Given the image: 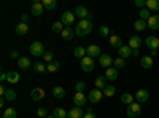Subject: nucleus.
I'll use <instances>...</instances> for the list:
<instances>
[{"instance_id":"1","label":"nucleus","mask_w":159,"mask_h":118,"mask_svg":"<svg viewBox=\"0 0 159 118\" xmlns=\"http://www.w3.org/2000/svg\"><path fill=\"white\" fill-rule=\"evenodd\" d=\"M91 32H92V21H89V19H83L75 26V34L78 37H86Z\"/></svg>"},{"instance_id":"2","label":"nucleus","mask_w":159,"mask_h":118,"mask_svg":"<svg viewBox=\"0 0 159 118\" xmlns=\"http://www.w3.org/2000/svg\"><path fill=\"white\" fill-rule=\"evenodd\" d=\"M29 51H30V54H32V56L38 58V56H43L46 50H45V46H43V43H42V42H32V43H30Z\"/></svg>"},{"instance_id":"3","label":"nucleus","mask_w":159,"mask_h":118,"mask_svg":"<svg viewBox=\"0 0 159 118\" xmlns=\"http://www.w3.org/2000/svg\"><path fill=\"white\" fill-rule=\"evenodd\" d=\"M126 113H127V116H129V118H137V116L142 113V106H140L139 102L130 104V106H127Z\"/></svg>"},{"instance_id":"4","label":"nucleus","mask_w":159,"mask_h":118,"mask_svg":"<svg viewBox=\"0 0 159 118\" xmlns=\"http://www.w3.org/2000/svg\"><path fill=\"white\" fill-rule=\"evenodd\" d=\"M76 16H75V13L73 11H64L62 13V16H61V22L64 26H67V27H70V26H73Z\"/></svg>"},{"instance_id":"5","label":"nucleus","mask_w":159,"mask_h":118,"mask_svg":"<svg viewBox=\"0 0 159 118\" xmlns=\"http://www.w3.org/2000/svg\"><path fill=\"white\" fill-rule=\"evenodd\" d=\"M80 65H81L83 72H92V70H94V59L86 56V58H83L81 61H80Z\"/></svg>"},{"instance_id":"6","label":"nucleus","mask_w":159,"mask_h":118,"mask_svg":"<svg viewBox=\"0 0 159 118\" xmlns=\"http://www.w3.org/2000/svg\"><path fill=\"white\" fill-rule=\"evenodd\" d=\"M102 97H103V93L100 89H91L89 91V94H88V99H89V102L91 104H99L100 101H102Z\"/></svg>"},{"instance_id":"7","label":"nucleus","mask_w":159,"mask_h":118,"mask_svg":"<svg viewBox=\"0 0 159 118\" xmlns=\"http://www.w3.org/2000/svg\"><path fill=\"white\" fill-rule=\"evenodd\" d=\"M113 62H115V59L110 54H107V53H102L100 58H99V64L102 65V67H105V69L113 67Z\"/></svg>"},{"instance_id":"8","label":"nucleus","mask_w":159,"mask_h":118,"mask_svg":"<svg viewBox=\"0 0 159 118\" xmlns=\"http://www.w3.org/2000/svg\"><path fill=\"white\" fill-rule=\"evenodd\" d=\"M145 45H147L151 51H157L159 50V38L154 37V35H150L145 38Z\"/></svg>"},{"instance_id":"9","label":"nucleus","mask_w":159,"mask_h":118,"mask_svg":"<svg viewBox=\"0 0 159 118\" xmlns=\"http://www.w3.org/2000/svg\"><path fill=\"white\" fill-rule=\"evenodd\" d=\"M100 46H97V45H89L88 48H86V56H89V58H92V59H94V58H100Z\"/></svg>"},{"instance_id":"10","label":"nucleus","mask_w":159,"mask_h":118,"mask_svg":"<svg viewBox=\"0 0 159 118\" xmlns=\"http://www.w3.org/2000/svg\"><path fill=\"white\" fill-rule=\"evenodd\" d=\"M45 96H46V93H45L43 88H34V89L30 91V97H32V101H35V102L42 101Z\"/></svg>"},{"instance_id":"11","label":"nucleus","mask_w":159,"mask_h":118,"mask_svg":"<svg viewBox=\"0 0 159 118\" xmlns=\"http://www.w3.org/2000/svg\"><path fill=\"white\" fill-rule=\"evenodd\" d=\"M30 11L34 16H42L43 11H45V7H43V2H34L30 5Z\"/></svg>"},{"instance_id":"12","label":"nucleus","mask_w":159,"mask_h":118,"mask_svg":"<svg viewBox=\"0 0 159 118\" xmlns=\"http://www.w3.org/2000/svg\"><path fill=\"white\" fill-rule=\"evenodd\" d=\"M73 13H75V16H76V18H80L81 21L89 18V11H88V10H86V7H83V5H78V7L75 8V11H73Z\"/></svg>"},{"instance_id":"13","label":"nucleus","mask_w":159,"mask_h":118,"mask_svg":"<svg viewBox=\"0 0 159 118\" xmlns=\"http://www.w3.org/2000/svg\"><path fill=\"white\" fill-rule=\"evenodd\" d=\"M134 96H135V99H137L139 104H142V102H148V99H150V93H148L147 89H137V93H135Z\"/></svg>"},{"instance_id":"14","label":"nucleus","mask_w":159,"mask_h":118,"mask_svg":"<svg viewBox=\"0 0 159 118\" xmlns=\"http://www.w3.org/2000/svg\"><path fill=\"white\" fill-rule=\"evenodd\" d=\"M18 67H19L21 70H27V69L34 67V65H32V62H30V59H29V58L21 56V58L18 59Z\"/></svg>"},{"instance_id":"15","label":"nucleus","mask_w":159,"mask_h":118,"mask_svg":"<svg viewBox=\"0 0 159 118\" xmlns=\"http://www.w3.org/2000/svg\"><path fill=\"white\" fill-rule=\"evenodd\" d=\"M147 26L151 29V31H157L159 29V15H151V18L147 21Z\"/></svg>"},{"instance_id":"16","label":"nucleus","mask_w":159,"mask_h":118,"mask_svg":"<svg viewBox=\"0 0 159 118\" xmlns=\"http://www.w3.org/2000/svg\"><path fill=\"white\" fill-rule=\"evenodd\" d=\"M118 54H119V58L126 59V58L132 56V48H130L129 45H123V46H119V48H118Z\"/></svg>"},{"instance_id":"17","label":"nucleus","mask_w":159,"mask_h":118,"mask_svg":"<svg viewBox=\"0 0 159 118\" xmlns=\"http://www.w3.org/2000/svg\"><path fill=\"white\" fill-rule=\"evenodd\" d=\"M19 80H21L19 72H15V70L8 72V75H7V82H8L10 85H16V83H19Z\"/></svg>"},{"instance_id":"18","label":"nucleus","mask_w":159,"mask_h":118,"mask_svg":"<svg viewBox=\"0 0 159 118\" xmlns=\"http://www.w3.org/2000/svg\"><path fill=\"white\" fill-rule=\"evenodd\" d=\"M142 38L139 37V35H132L130 38H129V46L132 48V50H140V46H142Z\"/></svg>"},{"instance_id":"19","label":"nucleus","mask_w":159,"mask_h":118,"mask_svg":"<svg viewBox=\"0 0 159 118\" xmlns=\"http://www.w3.org/2000/svg\"><path fill=\"white\" fill-rule=\"evenodd\" d=\"M108 43H110V46H113V48H119V46H123V40H121V37L116 35V34H111V35H110Z\"/></svg>"},{"instance_id":"20","label":"nucleus","mask_w":159,"mask_h":118,"mask_svg":"<svg viewBox=\"0 0 159 118\" xmlns=\"http://www.w3.org/2000/svg\"><path fill=\"white\" fill-rule=\"evenodd\" d=\"M140 65L143 69H147V70L151 69L153 67V56H150V54L148 56H142L140 58Z\"/></svg>"},{"instance_id":"21","label":"nucleus","mask_w":159,"mask_h":118,"mask_svg":"<svg viewBox=\"0 0 159 118\" xmlns=\"http://www.w3.org/2000/svg\"><path fill=\"white\" fill-rule=\"evenodd\" d=\"M27 32H29V26H27V24H24V22H19L16 27H15V34L19 35V37H24Z\"/></svg>"},{"instance_id":"22","label":"nucleus","mask_w":159,"mask_h":118,"mask_svg":"<svg viewBox=\"0 0 159 118\" xmlns=\"http://www.w3.org/2000/svg\"><path fill=\"white\" fill-rule=\"evenodd\" d=\"M73 102H75V106L76 107H83L84 104H86V96L83 93H75L73 96Z\"/></svg>"},{"instance_id":"23","label":"nucleus","mask_w":159,"mask_h":118,"mask_svg":"<svg viewBox=\"0 0 159 118\" xmlns=\"http://www.w3.org/2000/svg\"><path fill=\"white\" fill-rule=\"evenodd\" d=\"M105 78H107V80H110V82L118 80V69H115V67L107 69V70H105Z\"/></svg>"},{"instance_id":"24","label":"nucleus","mask_w":159,"mask_h":118,"mask_svg":"<svg viewBox=\"0 0 159 118\" xmlns=\"http://www.w3.org/2000/svg\"><path fill=\"white\" fill-rule=\"evenodd\" d=\"M84 116V112H83V109L81 107H73L70 112H69V116L67 118H83Z\"/></svg>"},{"instance_id":"25","label":"nucleus","mask_w":159,"mask_h":118,"mask_svg":"<svg viewBox=\"0 0 159 118\" xmlns=\"http://www.w3.org/2000/svg\"><path fill=\"white\" fill-rule=\"evenodd\" d=\"M73 58H76V59H80V61H81L83 58H86V48L76 46V48L73 50Z\"/></svg>"},{"instance_id":"26","label":"nucleus","mask_w":159,"mask_h":118,"mask_svg":"<svg viewBox=\"0 0 159 118\" xmlns=\"http://www.w3.org/2000/svg\"><path fill=\"white\" fill-rule=\"evenodd\" d=\"M134 99H135V96L130 94V93H124L121 96V102L124 104V106H130V104H134Z\"/></svg>"},{"instance_id":"27","label":"nucleus","mask_w":159,"mask_h":118,"mask_svg":"<svg viewBox=\"0 0 159 118\" xmlns=\"http://www.w3.org/2000/svg\"><path fill=\"white\" fill-rule=\"evenodd\" d=\"M52 96H54L56 99H64V97H65V89H64L62 86L52 88Z\"/></svg>"},{"instance_id":"28","label":"nucleus","mask_w":159,"mask_h":118,"mask_svg":"<svg viewBox=\"0 0 159 118\" xmlns=\"http://www.w3.org/2000/svg\"><path fill=\"white\" fill-rule=\"evenodd\" d=\"M147 27H148V26H147V21H143V19H137V21L134 22V29H135L137 32H143Z\"/></svg>"},{"instance_id":"29","label":"nucleus","mask_w":159,"mask_h":118,"mask_svg":"<svg viewBox=\"0 0 159 118\" xmlns=\"http://www.w3.org/2000/svg\"><path fill=\"white\" fill-rule=\"evenodd\" d=\"M52 115H54L56 118H67L69 112H65V109H62V107H56L54 110H52Z\"/></svg>"},{"instance_id":"30","label":"nucleus","mask_w":159,"mask_h":118,"mask_svg":"<svg viewBox=\"0 0 159 118\" xmlns=\"http://www.w3.org/2000/svg\"><path fill=\"white\" fill-rule=\"evenodd\" d=\"M34 70L37 73H46L48 72V67H46V64H43V62H35L34 64Z\"/></svg>"},{"instance_id":"31","label":"nucleus","mask_w":159,"mask_h":118,"mask_svg":"<svg viewBox=\"0 0 159 118\" xmlns=\"http://www.w3.org/2000/svg\"><path fill=\"white\" fill-rule=\"evenodd\" d=\"M16 116H18V112H16V109H13V107L5 109L3 115H2V118H16Z\"/></svg>"},{"instance_id":"32","label":"nucleus","mask_w":159,"mask_h":118,"mask_svg":"<svg viewBox=\"0 0 159 118\" xmlns=\"http://www.w3.org/2000/svg\"><path fill=\"white\" fill-rule=\"evenodd\" d=\"M103 96H107V97H111V96H115V93H116V88L113 86V85H107L103 88Z\"/></svg>"},{"instance_id":"33","label":"nucleus","mask_w":159,"mask_h":118,"mask_svg":"<svg viewBox=\"0 0 159 118\" xmlns=\"http://www.w3.org/2000/svg\"><path fill=\"white\" fill-rule=\"evenodd\" d=\"M43 7H45V10L52 11V10H56L57 2H56V0H43Z\"/></svg>"},{"instance_id":"34","label":"nucleus","mask_w":159,"mask_h":118,"mask_svg":"<svg viewBox=\"0 0 159 118\" xmlns=\"http://www.w3.org/2000/svg\"><path fill=\"white\" fill-rule=\"evenodd\" d=\"M65 27H64V24L61 22V21H56V22H52V26H51V31L54 32V34H62V31H64Z\"/></svg>"},{"instance_id":"35","label":"nucleus","mask_w":159,"mask_h":118,"mask_svg":"<svg viewBox=\"0 0 159 118\" xmlns=\"http://www.w3.org/2000/svg\"><path fill=\"white\" fill-rule=\"evenodd\" d=\"M46 67H48V72H49V73H56V72L61 69V62L52 61L51 64H48V65H46Z\"/></svg>"},{"instance_id":"36","label":"nucleus","mask_w":159,"mask_h":118,"mask_svg":"<svg viewBox=\"0 0 159 118\" xmlns=\"http://www.w3.org/2000/svg\"><path fill=\"white\" fill-rule=\"evenodd\" d=\"M94 83H96V88L97 89H103L105 86H107V78H105V75L103 77H97Z\"/></svg>"},{"instance_id":"37","label":"nucleus","mask_w":159,"mask_h":118,"mask_svg":"<svg viewBox=\"0 0 159 118\" xmlns=\"http://www.w3.org/2000/svg\"><path fill=\"white\" fill-rule=\"evenodd\" d=\"M2 97H3L5 101H10V102L15 101V99H16V91H15V89H7L5 94H3Z\"/></svg>"},{"instance_id":"38","label":"nucleus","mask_w":159,"mask_h":118,"mask_svg":"<svg viewBox=\"0 0 159 118\" xmlns=\"http://www.w3.org/2000/svg\"><path fill=\"white\" fill-rule=\"evenodd\" d=\"M61 35H62L64 40H72V38H73V29L72 27H65Z\"/></svg>"},{"instance_id":"39","label":"nucleus","mask_w":159,"mask_h":118,"mask_svg":"<svg viewBox=\"0 0 159 118\" xmlns=\"http://www.w3.org/2000/svg\"><path fill=\"white\" fill-rule=\"evenodd\" d=\"M99 34H100L102 37H107V38H110V35H111V31H110V27H108V26H100Z\"/></svg>"},{"instance_id":"40","label":"nucleus","mask_w":159,"mask_h":118,"mask_svg":"<svg viewBox=\"0 0 159 118\" xmlns=\"http://www.w3.org/2000/svg\"><path fill=\"white\" fill-rule=\"evenodd\" d=\"M124 65H126V59H123V58H116L113 62L115 69H124Z\"/></svg>"},{"instance_id":"41","label":"nucleus","mask_w":159,"mask_h":118,"mask_svg":"<svg viewBox=\"0 0 159 118\" xmlns=\"http://www.w3.org/2000/svg\"><path fill=\"white\" fill-rule=\"evenodd\" d=\"M147 8L150 11L157 13V0H147Z\"/></svg>"},{"instance_id":"42","label":"nucleus","mask_w":159,"mask_h":118,"mask_svg":"<svg viewBox=\"0 0 159 118\" xmlns=\"http://www.w3.org/2000/svg\"><path fill=\"white\" fill-rule=\"evenodd\" d=\"M151 18V15H150V10L148 8H143V10H140V19H143V21H148Z\"/></svg>"},{"instance_id":"43","label":"nucleus","mask_w":159,"mask_h":118,"mask_svg":"<svg viewBox=\"0 0 159 118\" xmlns=\"http://www.w3.org/2000/svg\"><path fill=\"white\" fill-rule=\"evenodd\" d=\"M43 59L48 62V64H51L52 61H54V54L51 53V51H45V54H43Z\"/></svg>"},{"instance_id":"44","label":"nucleus","mask_w":159,"mask_h":118,"mask_svg":"<svg viewBox=\"0 0 159 118\" xmlns=\"http://www.w3.org/2000/svg\"><path fill=\"white\" fill-rule=\"evenodd\" d=\"M75 89H76V93H83V91L86 89V83L84 82H78L75 85Z\"/></svg>"},{"instance_id":"45","label":"nucleus","mask_w":159,"mask_h":118,"mask_svg":"<svg viewBox=\"0 0 159 118\" xmlns=\"http://www.w3.org/2000/svg\"><path fill=\"white\" fill-rule=\"evenodd\" d=\"M37 115H38L40 118H46V116H48V110H46L45 107H40V109L37 110Z\"/></svg>"},{"instance_id":"46","label":"nucleus","mask_w":159,"mask_h":118,"mask_svg":"<svg viewBox=\"0 0 159 118\" xmlns=\"http://www.w3.org/2000/svg\"><path fill=\"white\" fill-rule=\"evenodd\" d=\"M135 7L137 8H147V0H135Z\"/></svg>"},{"instance_id":"47","label":"nucleus","mask_w":159,"mask_h":118,"mask_svg":"<svg viewBox=\"0 0 159 118\" xmlns=\"http://www.w3.org/2000/svg\"><path fill=\"white\" fill-rule=\"evenodd\" d=\"M10 58H11V59H16V61H18V59H19L21 56H19V53H18L16 50H11V51H10Z\"/></svg>"},{"instance_id":"48","label":"nucleus","mask_w":159,"mask_h":118,"mask_svg":"<svg viewBox=\"0 0 159 118\" xmlns=\"http://www.w3.org/2000/svg\"><path fill=\"white\" fill-rule=\"evenodd\" d=\"M7 72H5V69L2 67V72H0V80H2V82H7Z\"/></svg>"},{"instance_id":"49","label":"nucleus","mask_w":159,"mask_h":118,"mask_svg":"<svg viewBox=\"0 0 159 118\" xmlns=\"http://www.w3.org/2000/svg\"><path fill=\"white\" fill-rule=\"evenodd\" d=\"M83 118H96V115L92 113V110H88V112L84 113V116H83Z\"/></svg>"},{"instance_id":"50","label":"nucleus","mask_w":159,"mask_h":118,"mask_svg":"<svg viewBox=\"0 0 159 118\" xmlns=\"http://www.w3.org/2000/svg\"><path fill=\"white\" fill-rule=\"evenodd\" d=\"M27 21H29V16H27V15H21V22L27 24Z\"/></svg>"},{"instance_id":"51","label":"nucleus","mask_w":159,"mask_h":118,"mask_svg":"<svg viewBox=\"0 0 159 118\" xmlns=\"http://www.w3.org/2000/svg\"><path fill=\"white\" fill-rule=\"evenodd\" d=\"M132 56H140V50H132Z\"/></svg>"},{"instance_id":"52","label":"nucleus","mask_w":159,"mask_h":118,"mask_svg":"<svg viewBox=\"0 0 159 118\" xmlns=\"http://www.w3.org/2000/svg\"><path fill=\"white\" fill-rule=\"evenodd\" d=\"M46 118H56V116H54V115H48Z\"/></svg>"},{"instance_id":"53","label":"nucleus","mask_w":159,"mask_h":118,"mask_svg":"<svg viewBox=\"0 0 159 118\" xmlns=\"http://www.w3.org/2000/svg\"><path fill=\"white\" fill-rule=\"evenodd\" d=\"M157 15H159V0H157Z\"/></svg>"},{"instance_id":"54","label":"nucleus","mask_w":159,"mask_h":118,"mask_svg":"<svg viewBox=\"0 0 159 118\" xmlns=\"http://www.w3.org/2000/svg\"><path fill=\"white\" fill-rule=\"evenodd\" d=\"M157 53H159V50H157Z\"/></svg>"}]
</instances>
